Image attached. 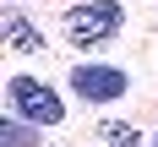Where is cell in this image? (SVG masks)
Returning <instances> with one entry per match:
<instances>
[{
    "label": "cell",
    "mask_w": 158,
    "mask_h": 147,
    "mask_svg": "<svg viewBox=\"0 0 158 147\" xmlns=\"http://www.w3.org/2000/svg\"><path fill=\"white\" fill-rule=\"evenodd\" d=\"M98 136H104L109 147H142V131H136V125H114V120L98 125Z\"/></svg>",
    "instance_id": "obj_5"
},
{
    "label": "cell",
    "mask_w": 158,
    "mask_h": 147,
    "mask_svg": "<svg viewBox=\"0 0 158 147\" xmlns=\"http://www.w3.org/2000/svg\"><path fill=\"white\" fill-rule=\"evenodd\" d=\"M6 104H11L16 120H33V125H60L65 104L55 98V87H44L38 76H11L6 82Z\"/></svg>",
    "instance_id": "obj_1"
},
{
    "label": "cell",
    "mask_w": 158,
    "mask_h": 147,
    "mask_svg": "<svg viewBox=\"0 0 158 147\" xmlns=\"http://www.w3.org/2000/svg\"><path fill=\"white\" fill-rule=\"evenodd\" d=\"M0 142H6V147H33V131L22 125L16 114H6V120H0Z\"/></svg>",
    "instance_id": "obj_6"
},
{
    "label": "cell",
    "mask_w": 158,
    "mask_h": 147,
    "mask_svg": "<svg viewBox=\"0 0 158 147\" xmlns=\"http://www.w3.org/2000/svg\"><path fill=\"white\" fill-rule=\"evenodd\" d=\"M120 0H87V6H77V11L65 16V38L77 49H93V44H104V38H114L120 33Z\"/></svg>",
    "instance_id": "obj_2"
},
{
    "label": "cell",
    "mask_w": 158,
    "mask_h": 147,
    "mask_svg": "<svg viewBox=\"0 0 158 147\" xmlns=\"http://www.w3.org/2000/svg\"><path fill=\"white\" fill-rule=\"evenodd\" d=\"M126 87H131V76H126V71H114V65H93V60H87V65L71 71V93L87 98V104H114Z\"/></svg>",
    "instance_id": "obj_3"
},
{
    "label": "cell",
    "mask_w": 158,
    "mask_h": 147,
    "mask_svg": "<svg viewBox=\"0 0 158 147\" xmlns=\"http://www.w3.org/2000/svg\"><path fill=\"white\" fill-rule=\"evenodd\" d=\"M153 147H158V142H153Z\"/></svg>",
    "instance_id": "obj_7"
},
{
    "label": "cell",
    "mask_w": 158,
    "mask_h": 147,
    "mask_svg": "<svg viewBox=\"0 0 158 147\" xmlns=\"http://www.w3.org/2000/svg\"><path fill=\"white\" fill-rule=\"evenodd\" d=\"M6 49H16V55H44V33H33L27 16H11L6 22Z\"/></svg>",
    "instance_id": "obj_4"
}]
</instances>
